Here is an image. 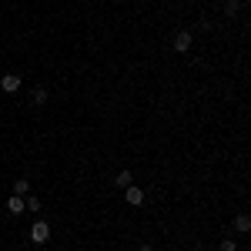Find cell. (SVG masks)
Listing matches in <instances>:
<instances>
[{"label": "cell", "instance_id": "obj_1", "mask_svg": "<svg viewBox=\"0 0 251 251\" xmlns=\"http://www.w3.org/2000/svg\"><path fill=\"white\" fill-rule=\"evenodd\" d=\"M30 241L34 245H47L50 241V225L40 218V221H34V228H30Z\"/></svg>", "mask_w": 251, "mask_h": 251}, {"label": "cell", "instance_id": "obj_2", "mask_svg": "<svg viewBox=\"0 0 251 251\" xmlns=\"http://www.w3.org/2000/svg\"><path fill=\"white\" fill-rule=\"evenodd\" d=\"M124 201H127L131 208H141V204H144V191L134 188V184H127V188H124Z\"/></svg>", "mask_w": 251, "mask_h": 251}, {"label": "cell", "instance_id": "obj_3", "mask_svg": "<svg viewBox=\"0 0 251 251\" xmlns=\"http://www.w3.org/2000/svg\"><path fill=\"white\" fill-rule=\"evenodd\" d=\"M20 84H24V80H20V74H3V77H0V87H3L7 94H17Z\"/></svg>", "mask_w": 251, "mask_h": 251}, {"label": "cell", "instance_id": "obj_4", "mask_svg": "<svg viewBox=\"0 0 251 251\" xmlns=\"http://www.w3.org/2000/svg\"><path fill=\"white\" fill-rule=\"evenodd\" d=\"M174 50H177V54H188V50H191V34H188V30H177V34H174Z\"/></svg>", "mask_w": 251, "mask_h": 251}, {"label": "cell", "instance_id": "obj_5", "mask_svg": "<svg viewBox=\"0 0 251 251\" xmlns=\"http://www.w3.org/2000/svg\"><path fill=\"white\" fill-rule=\"evenodd\" d=\"M7 211L14 214V218H20V214L27 211V208H24V198H20V194H14V198L7 201Z\"/></svg>", "mask_w": 251, "mask_h": 251}, {"label": "cell", "instance_id": "obj_6", "mask_svg": "<svg viewBox=\"0 0 251 251\" xmlns=\"http://www.w3.org/2000/svg\"><path fill=\"white\" fill-rule=\"evenodd\" d=\"M234 231H238V234H248L251 231V218H248V214H238V218H234Z\"/></svg>", "mask_w": 251, "mask_h": 251}, {"label": "cell", "instance_id": "obj_7", "mask_svg": "<svg viewBox=\"0 0 251 251\" xmlns=\"http://www.w3.org/2000/svg\"><path fill=\"white\" fill-rule=\"evenodd\" d=\"M27 191H30V181H27V177H17V181H14V194H20V198H24Z\"/></svg>", "mask_w": 251, "mask_h": 251}, {"label": "cell", "instance_id": "obj_8", "mask_svg": "<svg viewBox=\"0 0 251 251\" xmlns=\"http://www.w3.org/2000/svg\"><path fill=\"white\" fill-rule=\"evenodd\" d=\"M131 181H134V174H131V171H121V174H117V181H114V184L121 188V191H124V188H127Z\"/></svg>", "mask_w": 251, "mask_h": 251}, {"label": "cell", "instance_id": "obj_9", "mask_svg": "<svg viewBox=\"0 0 251 251\" xmlns=\"http://www.w3.org/2000/svg\"><path fill=\"white\" fill-rule=\"evenodd\" d=\"M24 208H27V211H40V198H37V194H30V198L24 201Z\"/></svg>", "mask_w": 251, "mask_h": 251}, {"label": "cell", "instance_id": "obj_10", "mask_svg": "<svg viewBox=\"0 0 251 251\" xmlns=\"http://www.w3.org/2000/svg\"><path fill=\"white\" fill-rule=\"evenodd\" d=\"M238 10H241V3H238V0H228V3H225V14H228V17H234Z\"/></svg>", "mask_w": 251, "mask_h": 251}, {"label": "cell", "instance_id": "obj_11", "mask_svg": "<svg viewBox=\"0 0 251 251\" xmlns=\"http://www.w3.org/2000/svg\"><path fill=\"white\" fill-rule=\"evenodd\" d=\"M218 248H221V251H238V245H234V238H221Z\"/></svg>", "mask_w": 251, "mask_h": 251}, {"label": "cell", "instance_id": "obj_12", "mask_svg": "<svg viewBox=\"0 0 251 251\" xmlns=\"http://www.w3.org/2000/svg\"><path fill=\"white\" fill-rule=\"evenodd\" d=\"M30 100H34V104H44V100H47V91H44V87H37V91H34V97H30Z\"/></svg>", "mask_w": 251, "mask_h": 251}, {"label": "cell", "instance_id": "obj_13", "mask_svg": "<svg viewBox=\"0 0 251 251\" xmlns=\"http://www.w3.org/2000/svg\"><path fill=\"white\" fill-rule=\"evenodd\" d=\"M137 251H154V248H151V245H141V248H137Z\"/></svg>", "mask_w": 251, "mask_h": 251}, {"label": "cell", "instance_id": "obj_14", "mask_svg": "<svg viewBox=\"0 0 251 251\" xmlns=\"http://www.w3.org/2000/svg\"><path fill=\"white\" fill-rule=\"evenodd\" d=\"M191 251H201V248H191Z\"/></svg>", "mask_w": 251, "mask_h": 251}]
</instances>
